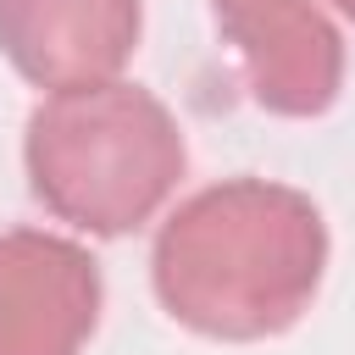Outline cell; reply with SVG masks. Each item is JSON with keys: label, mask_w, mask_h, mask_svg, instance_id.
Masks as SVG:
<instances>
[{"label": "cell", "mask_w": 355, "mask_h": 355, "mask_svg": "<svg viewBox=\"0 0 355 355\" xmlns=\"http://www.w3.org/2000/svg\"><path fill=\"white\" fill-rule=\"evenodd\" d=\"M327 277V222L305 189L222 178L189 194L150 244L161 311L216 344L288 333Z\"/></svg>", "instance_id": "1"}, {"label": "cell", "mask_w": 355, "mask_h": 355, "mask_svg": "<svg viewBox=\"0 0 355 355\" xmlns=\"http://www.w3.org/2000/svg\"><path fill=\"white\" fill-rule=\"evenodd\" d=\"M189 144L178 116L139 83L55 89L28 111L22 172L28 194L67 227L122 239L144 227L178 189Z\"/></svg>", "instance_id": "2"}, {"label": "cell", "mask_w": 355, "mask_h": 355, "mask_svg": "<svg viewBox=\"0 0 355 355\" xmlns=\"http://www.w3.org/2000/svg\"><path fill=\"white\" fill-rule=\"evenodd\" d=\"M211 17L261 111L294 122L333 111L344 89V39L316 0H211Z\"/></svg>", "instance_id": "3"}, {"label": "cell", "mask_w": 355, "mask_h": 355, "mask_svg": "<svg viewBox=\"0 0 355 355\" xmlns=\"http://www.w3.org/2000/svg\"><path fill=\"white\" fill-rule=\"evenodd\" d=\"M105 283L78 239L44 227L0 233V355H83Z\"/></svg>", "instance_id": "4"}, {"label": "cell", "mask_w": 355, "mask_h": 355, "mask_svg": "<svg viewBox=\"0 0 355 355\" xmlns=\"http://www.w3.org/2000/svg\"><path fill=\"white\" fill-rule=\"evenodd\" d=\"M139 33L144 0H0V55L50 94L122 78Z\"/></svg>", "instance_id": "5"}, {"label": "cell", "mask_w": 355, "mask_h": 355, "mask_svg": "<svg viewBox=\"0 0 355 355\" xmlns=\"http://www.w3.org/2000/svg\"><path fill=\"white\" fill-rule=\"evenodd\" d=\"M327 6H333L338 17H349V22H355V0H327Z\"/></svg>", "instance_id": "6"}]
</instances>
